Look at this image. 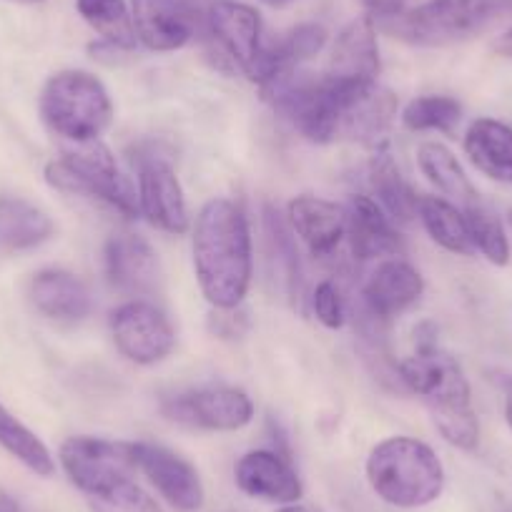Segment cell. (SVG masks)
<instances>
[{
	"label": "cell",
	"instance_id": "1",
	"mask_svg": "<svg viewBox=\"0 0 512 512\" xmlns=\"http://www.w3.org/2000/svg\"><path fill=\"white\" fill-rule=\"evenodd\" d=\"M194 272L206 302L236 309L251 284V231L244 211L229 199L201 206L194 226Z\"/></svg>",
	"mask_w": 512,
	"mask_h": 512
},
{
	"label": "cell",
	"instance_id": "2",
	"mask_svg": "<svg viewBox=\"0 0 512 512\" xmlns=\"http://www.w3.org/2000/svg\"><path fill=\"white\" fill-rule=\"evenodd\" d=\"M400 382L420 395L432 412L440 435L457 450L472 452L480 445V422L472 407L470 382L460 364L435 349L417 352L397 367Z\"/></svg>",
	"mask_w": 512,
	"mask_h": 512
},
{
	"label": "cell",
	"instance_id": "3",
	"mask_svg": "<svg viewBox=\"0 0 512 512\" xmlns=\"http://www.w3.org/2000/svg\"><path fill=\"white\" fill-rule=\"evenodd\" d=\"M367 480L387 505L415 510L445 490V467L430 445L415 437H387L367 457Z\"/></svg>",
	"mask_w": 512,
	"mask_h": 512
},
{
	"label": "cell",
	"instance_id": "4",
	"mask_svg": "<svg viewBox=\"0 0 512 512\" xmlns=\"http://www.w3.org/2000/svg\"><path fill=\"white\" fill-rule=\"evenodd\" d=\"M510 16L512 0H425L374 28L412 46L440 48L467 41Z\"/></svg>",
	"mask_w": 512,
	"mask_h": 512
},
{
	"label": "cell",
	"instance_id": "5",
	"mask_svg": "<svg viewBox=\"0 0 512 512\" xmlns=\"http://www.w3.org/2000/svg\"><path fill=\"white\" fill-rule=\"evenodd\" d=\"M41 116L53 134L71 144L93 141L111 126L113 103L106 86L88 71H61L41 93Z\"/></svg>",
	"mask_w": 512,
	"mask_h": 512
},
{
	"label": "cell",
	"instance_id": "6",
	"mask_svg": "<svg viewBox=\"0 0 512 512\" xmlns=\"http://www.w3.org/2000/svg\"><path fill=\"white\" fill-rule=\"evenodd\" d=\"M46 181L58 191L101 199L126 216H139V196L118 171L111 149L103 141L73 144L61 159L46 166Z\"/></svg>",
	"mask_w": 512,
	"mask_h": 512
},
{
	"label": "cell",
	"instance_id": "7",
	"mask_svg": "<svg viewBox=\"0 0 512 512\" xmlns=\"http://www.w3.org/2000/svg\"><path fill=\"white\" fill-rule=\"evenodd\" d=\"M61 465L68 480L86 497L131 480L136 470L134 442H113L101 437H71L61 445Z\"/></svg>",
	"mask_w": 512,
	"mask_h": 512
},
{
	"label": "cell",
	"instance_id": "8",
	"mask_svg": "<svg viewBox=\"0 0 512 512\" xmlns=\"http://www.w3.org/2000/svg\"><path fill=\"white\" fill-rule=\"evenodd\" d=\"M116 349L136 364H156L176 347V332L169 317L146 299L126 302L111 314Z\"/></svg>",
	"mask_w": 512,
	"mask_h": 512
},
{
	"label": "cell",
	"instance_id": "9",
	"mask_svg": "<svg viewBox=\"0 0 512 512\" xmlns=\"http://www.w3.org/2000/svg\"><path fill=\"white\" fill-rule=\"evenodd\" d=\"M139 169V211L156 229L166 234H184L189 229L184 189H181L169 156L159 151L139 154L134 159Z\"/></svg>",
	"mask_w": 512,
	"mask_h": 512
},
{
	"label": "cell",
	"instance_id": "10",
	"mask_svg": "<svg viewBox=\"0 0 512 512\" xmlns=\"http://www.w3.org/2000/svg\"><path fill=\"white\" fill-rule=\"evenodd\" d=\"M164 415L179 425L199 430L236 432L254 420V405L249 395L236 387H206L169 400Z\"/></svg>",
	"mask_w": 512,
	"mask_h": 512
},
{
	"label": "cell",
	"instance_id": "11",
	"mask_svg": "<svg viewBox=\"0 0 512 512\" xmlns=\"http://www.w3.org/2000/svg\"><path fill=\"white\" fill-rule=\"evenodd\" d=\"M206 28L221 56L249 76L264 48L259 11L236 0H219L209 8Z\"/></svg>",
	"mask_w": 512,
	"mask_h": 512
},
{
	"label": "cell",
	"instance_id": "12",
	"mask_svg": "<svg viewBox=\"0 0 512 512\" xmlns=\"http://www.w3.org/2000/svg\"><path fill=\"white\" fill-rule=\"evenodd\" d=\"M136 470L149 477L171 507L181 512H196L204 507V485L191 462L151 442H134Z\"/></svg>",
	"mask_w": 512,
	"mask_h": 512
},
{
	"label": "cell",
	"instance_id": "13",
	"mask_svg": "<svg viewBox=\"0 0 512 512\" xmlns=\"http://www.w3.org/2000/svg\"><path fill=\"white\" fill-rule=\"evenodd\" d=\"M131 18L139 43L149 51L184 48L199 31V11L186 0H131Z\"/></svg>",
	"mask_w": 512,
	"mask_h": 512
},
{
	"label": "cell",
	"instance_id": "14",
	"mask_svg": "<svg viewBox=\"0 0 512 512\" xmlns=\"http://www.w3.org/2000/svg\"><path fill=\"white\" fill-rule=\"evenodd\" d=\"M103 259H106V277L116 292L139 299L159 289V259L144 236L118 231L106 241Z\"/></svg>",
	"mask_w": 512,
	"mask_h": 512
},
{
	"label": "cell",
	"instance_id": "15",
	"mask_svg": "<svg viewBox=\"0 0 512 512\" xmlns=\"http://www.w3.org/2000/svg\"><path fill=\"white\" fill-rule=\"evenodd\" d=\"M234 480L244 495L277 505H292L302 497V480L289 457L274 450H251L236 462Z\"/></svg>",
	"mask_w": 512,
	"mask_h": 512
},
{
	"label": "cell",
	"instance_id": "16",
	"mask_svg": "<svg viewBox=\"0 0 512 512\" xmlns=\"http://www.w3.org/2000/svg\"><path fill=\"white\" fill-rule=\"evenodd\" d=\"M422 274L402 259H387L379 264L362 289V314L379 324H387L392 317L405 312L407 307L422 297Z\"/></svg>",
	"mask_w": 512,
	"mask_h": 512
},
{
	"label": "cell",
	"instance_id": "17",
	"mask_svg": "<svg viewBox=\"0 0 512 512\" xmlns=\"http://www.w3.org/2000/svg\"><path fill=\"white\" fill-rule=\"evenodd\" d=\"M397 116V96L379 88L377 83L362 86L352 93L342 111L339 136L382 149L384 136L390 131L392 118Z\"/></svg>",
	"mask_w": 512,
	"mask_h": 512
},
{
	"label": "cell",
	"instance_id": "18",
	"mask_svg": "<svg viewBox=\"0 0 512 512\" xmlns=\"http://www.w3.org/2000/svg\"><path fill=\"white\" fill-rule=\"evenodd\" d=\"M379 73V46L377 28L372 18H354L339 31L329 58L327 76L339 81L374 83Z\"/></svg>",
	"mask_w": 512,
	"mask_h": 512
},
{
	"label": "cell",
	"instance_id": "19",
	"mask_svg": "<svg viewBox=\"0 0 512 512\" xmlns=\"http://www.w3.org/2000/svg\"><path fill=\"white\" fill-rule=\"evenodd\" d=\"M347 236L354 259L372 262L402 251V241L390 216L369 196H354L347 206Z\"/></svg>",
	"mask_w": 512,
	"mask_h": 512
},
{
	"label": "cell",
	"instance_id": "20",
	"mask_svg": "<svg viewBox=\"0 0 512 512\" xmlns=\"http://www.w3.org/2000/svg\"><path fill=\"white\" fill-rule=\"evenodd\" d=\"M289 224L314 256H329L347 236V209L319 196H297L289 204Z\"/></svg>",
	"mask_w": 512,
	"mask_h": 512
},
{
	"label": "cell",
	"instance_id": "21",
	"mask_svg": "<svg viewBox=\"0 0 512 512\" xmlns=\"http://www.w3.org/2000/svg\"><path fill=\"white\" fill-rule=\"evenodd\" d=\"M31 302L43 317L56 322H81L93 307L86 284L63 269H43L33 277Z\"/></svg>",
	"mask_w": 512,
	"mask_h": 512
},
{
	"label": "cell",
	"instance_id": "22",
	"mask_svg": "<svg viewBox=\"0 0 512 512\" xmlns=\"http://www.w3.org/2000/svg\"><path fill=\"white\" fill-rule=\"evenodd\" d=\"M465 154L482 176L512 184V128L497 118H477L465 134Z\"/></svg>",
	"mask_w": 512,
	"mask_h": 512
},
{
	"label": "cell",
	"instance_id": "23",
	"mask_svg": "<svg viewBox=\"0 0 512 512\" xmlns=\"http://www.w3.org/2000/svg\"><path fill=\"white\" fill-rule=\"evenodd\" d=\"M53 221L46 211L18 196H0V251H23L51 239Z\"/></svg>",
	"mask_w": 512,
	"mask_h": 512
},
{
	"label": "cell",
	"instance_id": "24",
	"mask_svg": "<svg viewBox=\"0 0 512 512\" xmlns=\"http://www.w3.org/2000/svg\"><path fill=\"white\" fill-rule=\"evenodd\" d=\"M369 186H372V194L377 196V204L390 219L400 221V224H410L415 219L420 196L412 191V186L402 176L400 166L384 149H377V154L372 156Z\"/></svg>",
	"mask_w": 512,
	"mask_h": 512
},
{
	"label": "cell",
	"instance_id": "25",
	"mask_svg": "<svg viewBox=\"0 0 512 512\" xmlns=\"http://www.w3.org/2000/svg\"><path fill=\"white\" fill-rule=\"evenodd\" d=\"M417 161H420L422 174L430 179L432 186L442 191L445 196L455 199L457 204L475 206L480 204V194L472 186L470 176L465 174L462 164L457 161V156L447 149L445 144H437V141H427L417 151Z\"/></svg>",
	"mask_w": 512,
	"mask_h": 512
},
{
	"label": "cell",
	"instance_id": "26",
	"mask_svg": "<svg viewBox=\"0 0 512 512\" xmlns=\"http://www.w3.org/2000/svg\"><path fill=\"white\" fill-rule=\"evenodd\" d=\"M417 216H420L422 226L432 236V241L440 244L442 249L462 256H470L475 251L465 211H460L447 199H440V196H420Z\"/></svg>",
	"mask_w": 512,
	"mask_h": 512
},
{
	"label": "cell",
	"instance_id": "27",
	"mask_svg": "<svg viewBox=\"0 0 512 512\" xmlns=\"http://www.w3.org/2000/svg\"><path fill=\"white\" fill-rule=\"evenodd\" d=\"M76 8L83 21L103 38V43L118 51L136 48L139 38H136L131 6L126 0H76Z\"/></svg>",
	"mask_w": 512,
	"mask_h": 512
},
{
	"label": "cell",
	"instance_id": "28",
	"mask_svg": "<svg viewBox=\"0 0 512 512\" xmlns=\"http://www.w3.org/2000/svg\"><path fill=\"white\" fill-rule=\"evenodd\" d=\"M0 447L11 452L18 462H23L36 475L51 477L56 472V462H53L48 447L3 405H0Z\"/></svg>",
	"mask_w": 512,
	"mask_h": 512
},
{
	"label": "cell",
	"instance_id": "29",
	"mask_svg": "<svg viewBox=\"0 0 512 512\" xmlns=\"http://www.w3.org/2000/svg\"><path fill=\"white\" fill-rule=\"evenodd\" d=\"M465 216L475 251H480L487 262L495 264V267H507L510 264V241H507L500 216L482 201L475 206H467Z\"/></svg>",
	"mask_w": 512,
	"mask_h": 512
},
{
	"label": "cell",
	"instance_id": "30",
	"mask_svg": "<svg viewBox=\"0 0 512 512\" xmlns=\"http://www.w3.org/2000/svg\"><path fill=\"white\" fill-rule=\"evenodd\" d=\"M462 121V106L452 96H420L402 111V123L410 131H442L452 134Z\"/></svg>",
	"mask_w": 512,
	"mask_h": 512
},
{
	"label": "cell",
	"instance_id": "31",
	"mask_svg": "<svg viewBox=\"0 0 512 512\" xmlns=\"http://www.w3.org/2000/svg\"><path fill=\"white\" fill-rule=\"evenodd\" d=\"M93 512H164L159 502L141 490L134 480H123L118 485L108 487L106 492L88 497Z\"/></svg>",
	"mask_w": 512,
	"mask_h": 512
},
{
	"label": "cell",
	"instance_id": "32",
	"mask_svg": "<svg viewBox=\"0 0 512 512\" xmlns=\"http://www.w3.org/2000/svg\"><path fill=\"white\" fill-rule=\"evenodd\" d=\"M312 309L327 329H339L344 324V302L334 282H319L312 294Z\"/></svg>",
	"mask_w": 512,
	"mask_h": 512
},
{
	"label": "cell",
	"instance_id": "33",
	"mask_svg": "<svg viewBox=\"0 0 512 512\" xmlns=\"http://www.w3.org/2000/svg\"><path fill=\"white\" fill-rule=\"evenodd\" d=\"M495 53H497V56H502V58H512V26L507 28L502 36H497Z\"/></svg>",
	"mask_w": 512,
	"mask_h": 512
},
{
	"label": "cell",
	"instance_id": "34",
	"mask_svg": "<svg viewBox=\"0 0 512 512\" xmlns=\"http://www.w3.org/2000/svg\"><path fill=\"white\" fill-rule=\"evenodd\" d=\"M502 392H505V422L512 430V374L502 377Z\"/></svg>",
	"mask_w": 512,
	"mask_h": 512
},
{
	"label": "cell",
	"instance_id": "35",
	"mask_svg": "<svg viewBox=\"0 0 512 512\" xmlns=\"http://www.w3.org/2000/svg\"><path fill=\"white\" fill-rule=\"evenodd\" d=\"M277 512H322V510L314 505H299V502H292V505H284L282 510H277Z\"/></svg>",
	"mask_w": 512,
	"mask_h": 512
},
{
	"label": "cell",
	"instance_id": "36",
	"mask_svg": "<svg viewBox=\"0 0 512 512\" xmlns=\"http://www.w3.org/2000/svg\"><path fill=\"white\" fill-rule=\"evenodd\" d=\"M0 512H18L16 500L8 495H0Z\"/></svg>",
	"mask_w": 512,
	"mask_h": 512
},
{
	"label": "cell",
	"instance_id": "37",
	"mask_svg": "<svg viewBox=\"0 0 512 512\" xmlns=\"http://www.w3.org/2000/svg\"><path fill=\"white\" fill-rule=\"evenodd\" d=\"M267 6H274V8H282V6H289L292 0H264Z\"/></svg>",
	"mask_w": 512,
	"mask_h": 512
},
{
	"label": "cell",
	"instance_id": "38",
	"mask_svg": "<svg viewBox=\"0 0 512 512\" xmlns=\"http://www.w3.org/2000/svg\"><path fill=\"white\" fill-rule=\"evenodd\" d=\"M11 3H21V6H36V3H46V0H11Z\"/></svg>",
	"mask_w": 512,
	"mask_h": 512
}]
</instances>
